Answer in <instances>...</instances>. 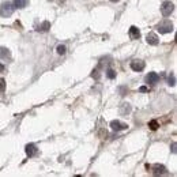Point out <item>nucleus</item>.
<instances>
[{
	"instance_id": "obj_1",
	"label": "nucleus",
	"mask_w": 177,
	"mask_h": 177,
	"mask_svg": "<svg viewBox=\"0 0 177 177\" xmlns=\"http://www.w3.org/2000/svg\"><path fill=\"white\" fill-rule=\"evenodd\" d=\"M14 11H15V6L10 3V1H7V3H3V6L0 8V15L4 16V18H8V16H11L14 14Z\"/></svg>"
},
{
	"instance_id": "obj_2",
	"label": "nucleus",
	"mask_w": 177,
	"mask_h": 177,
	"mask_svg": "<svg viewBox=\"0 0 177 177\" xmlns=\"http://www.w3.org/2000/svg\"><path fill=\"white\" fill-rule=\"evenodd\" d=\"M157 29L159 33H170L172 30H173V25H172V22L168 19H164L162 22H159V23L157 25Z\"/></svg>"
},
{
	"instance_id": "obj_3",
	"label": "nucleus",
	"mask_w": 177,
	"mask_h": 177,
	"mask_svg": "<svg viewBox=\"0 0 177 177\" xmlns=\"http://www.w3.org/2000/svg\"><path fill=\"white\" fill-rule=\"evenodd\" d=\"M174 10V6L173 3H170V1H164L161 6V12L164 16H169Z\"/></svg>"
},
{
	"instance_id": "obj_4",
	"label": "nucleus",
	"mask_w": 177,
	"mask_h": 177,
	"mask_svg": "<svg viewBox=\"0 0 177 177\" xmlns=\"http://www.w3.org/2000/svg\"><path fill=\"white\" fill-rule=\"evenodd\" d=\"M110 128L113 131H124L128 128V126H127L126 123H121V121H118V120H113V121H110Z\"/></svg>"
},
{
	"instance_id": "obj_5",
	"label": "nucleus",
	"mask_w": 177,
	"mask_h": 177,
	"mask_svg": "<svg viewBox=\"0 0 177 177\" xmlns=\"http://www.w3.org/2000/svg\"><path fill=\"white\" fill-rule=\"evenodd\" d=\"M158 80H159V76L157 72H149V75H146V82L149 85H155Z\"/></svg>"
},
{
	"instance_id": "obj_6",
	"label": "nucleus",
	"mask_w": 177,
	"mask_h": 177,
	"mask_svg": "<svg viewBox=\"0 0 177 177\" xmlns=\"http://www.w3.org/2000/svg\"><path fill=\"white\" fill-rule=\"evenodd\" d=\"M131 68L136 72L139 71H143L145 68V61H142V60H134V61H131Z\"/></svg>"
},
{
	"instance_id": "obj_7",
	"label": "nucleus",
	"mask_w": 177,
	"mask_h": 177,
	"mask_svg": "<svg viewBox=\"0 0 177 177\" xmlns=\"http://www.w3.org/2000/svg\"><path fill=\"white\" fill-rule=\"evenodd\" d=\"M146 41L150 44V45H158L159 42V38H158V35L155 33H149L147 37H146Z\"/></svg>"
},
{
	"instance_id": "obj_8",
	"label": "nucleus",
	"mask_w": 177,
	"mask_h": 177,
	"mask_svg": "<svg viewBox=\"0 0 177 177\" xmlns=\"http://www.w3.org/2000/svg\"><path fill=\"white\" fill-rule=\"evenodd\" d=\"M0 59L1 60L11 59V52H10V49H7V48H4V47L0 48Z\"/></svg>"
},
{
	"instance_id": "obj_9",
	"label": "nucleus",
	"mask_w": 177,
	"mask_h": 177,
	"mask_svg": "<svg viewBox=\"0 0 177 177\" xmlns=\"http://www.w3.org/2000/svg\"><path fill=\"white\" fill-rule=\"evenodd\" d=\"M130 37L132 39H139L140 38V32L136 26H131L130 28Z\"/></svg>"
},
{
	"instance_id": "obj_10",
	"label": "nucleus",
	"mask_w": 177,
	"mask_h": 177,
	"mask_svg": "<svg viewBox=\"0 0 177 177\" xmlns=\"http://www.w3.org/2000/svg\"><path fill=\"white\" fill-rule=\"evenodd\" d=\"M38 153V150H37V147H35V145H33V143H30V145L26 146V154H28L29 157H34L35 154Z\"/></svg>"
},
{
	"instance_id": "obj_11",
	"label": "nucleus",
	"mask_w": 177,
	"mask_h": 177,
	"mask_svg": "<svg viewBox=\"0 0 177 177\" xmlns=\"http://www.w3.org/2000/svg\"><path fill=\"white\" fill-rule=\"evenodd\" d=\"M166 173V168L162 165H154L153 166V174L158 176V174H165Z\"/></svg>"
},
{
	"instance_id": "obj_12",
	"label": "nucleus",
	"mask_w": 177,
	"mask_h": 177,
	"mask_svg": "<svg viewBox=\"0 0 177 177\" xmlns=\"http://www.w3.org/2000/svg\"><path fill=\"white\" fill-rule=\"evenodd\" d=\"M51 29V23L48 22V20H45V22H42V23L39 25V26H37V32H48Z\"/></svg>"
},
{
	"instance_id": "obj_13",
	"label": "nucleus",
	"mask_w": 177,
	"mask_h": 177,
	"mask_svg": "<svg viewBox=\"0 0 177 177\" xmlns=\"http://www.w3.org/2000/svg\"><path fill=\"white\" fill-rule=\"evenodd\" d=\"M29 4V0H14L15 8H25Z\"/></svg>"
},
{
	"instance_id": "obj_14",
	"label": "nucleus",
	"mask_w": 177,
	"mask_h": 177,
	"mask_svg": "<svg viewBox=\"0 0 177 177\" xmlns=\"http://www.w3.org/2000/svg\"><path fill=\"white\" fill-rule=\"evenodd\" d=\"M131 112V105L130 104H123L120 108V114H128Z\"/></svg>"
},
{
	"instance_id": "obj_15",
	"label": "nucleus",
	"mask_w": 177,
	"mask_h": 177,
	"mask_svg": "<svg viewBox=\"0 0 177 177\" xmlns=\"http://www.w3.org/2000/svg\"><path fill=\"white\" fill-rule=\"evenodd\" d=\"M149 127H150V130H151V131H155V130H158L159 124H158L157 120H151V121L149 123Z\"/></svg>"
},
{
	"instance_id": "obj_16",
	"label": "nucleus",
	"mask_w": 177,
	"mask_h": 177,
	"mask_svg": "<svg viewBox=\"0 0 177 177\" xmlns=\"http://www.w3.org/2000/svg\"><path fill=\"white\" fill-rule=\"evenodd\" d=\"M106 76H108L109 79H114V78H116V72H114L113 70H110V68H109V70L106 71Z\"/></svg>"
},
{
	"instance_id": "obj_17",
	"label": "nucleus",
	"mask_w": 177,
	"mask_h": 177,
	"mask_svg": "<svg viewBox=\"0 0 177 177\" xmlns=\"http://www.w3.org/2000/svg\"><path fill=\"white\" fill-rule=\"evenodd\" d=\"M66 51H67L66 45H59V47H57V53H59V55H64Z\"/></svg>"
},
{
	"instance_id": "obj_18",
	"label": "nucleus",
	"mask_w": 177,
	"mask_h": 177,
	"mask_svg": "<svg viewBox=\"0 0 177 177\" xmlns=\"http://www.w3.org/2000/svg\"><path fill=\"white\" fill-rule=\"evenodd\" d=\"M169 85L170 86H174V85H176V76H174L173 72L169 75Z\"/></svg>"
},
{
	"instance_id": "obj_19",
	"label": "nucleus",
	"mask_w": 177,
	"mask_h": 177,
	"mask_svg": "<svg viewBox=\"0 0 177 177\" xmlns=\"http://www.w3.org/2000/svg\"><path fill=\"white\" fill-rule=\"evenodd\" d=\"M4 90H6V80L0 79V93H3Z\"/></svg>"
},
{
	"instance_id": "obj_20",
	"label": "nucleus",
	"mask_w": 177,
	"mask_h": 177,
	"mask_svg": "<svg viewBox=\"0 0 177 177\" xmlns=\"http://www.w3.org/2000/svg\"><path fill=\"white\" fill-rule=\"evenodd\" d=\"M91 76H93V78H95V79H98V78H99V72H98V70H94V71H93Z\"/></svg>"
},
{
	"instance_id": "obj_21",
	"label": "nucleus",
	"mask_w": 177,
	"mask_h": 177,
	"mask_svg": "<svg viewBox=\"0 0 177 177\" xmlns=\"http://www.w3.org/2000/svg\"><path fill=\"white\" fill-rule=\"evenodd\" d=\"M126 91H128V89H126V87H120V93H121V95H126Z\"/></svg>"
},
{
	"instance_id": "obj_22",
	"label": "nucleus",
	"mask_w": 177,
	"mask_h": 177,
	"mask_svg": "<svg viewBox=\"0 0 177 177\" xmlns=\"http://www.w3.org/2000/svg\"><path fill=\"white\" fill-rule=\"evenodd\" d=\"M139 91H140V93H146V91H147V87H146V86H142L140 89H139Z\"/></svg>"
},
{
	"instance_id": "obj_23",
	"label": "nucleus",
	"mask_w": 177,
	"mask_h": 177,
	"mask_svg": "<svg viewBox=\"0 0 177 177\" xmlns=\"http://www.w3.org/2000/svg\"><path fill=\"white\" fill-rule=\"evenodd\" d=\"M3 71H4V66L0 63V72H3Z\"/></svg>"
},
{
	"instance_id": "obj_24",
	"label": "nucleus",
	"mask_w": 177,
	"mask_h": 177,
	"mask_svg": "<svg viewBox=\"0 0 177 177\" xmlns=\"http://www.w3.org/2000/svg\"><path fill=\"white\" fill-rule=\"evenodd\" d=\"M110 1H113V3H117V1H120V0H110Z\"/></svg>"
}]
</instances>
